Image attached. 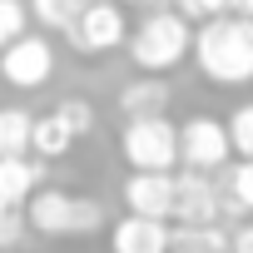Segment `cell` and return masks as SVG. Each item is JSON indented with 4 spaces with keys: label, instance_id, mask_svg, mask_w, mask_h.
<instances>
[{
    "label": "cell",
    "instance_id": "cell-1",
    "mask_svg": "<svg viewBox=\"0 0 253 253\" xmlns=\"http://www.w3.org/2000/svg\"><path fill=\"white\" fill-rule=\"evenodd\" d=\"M194 60L213 84H248L253 80V20L218 15L194 30Z\"/></svg>",
    "mask_w": 253,
    "mask_h": 253
},
{
    "label": "cell",
    "instance_id": "cell-2",
    "mask_svg": "<svg viewBox=\"0 0 253 253\" xmlns=\"http://www.w3.org/2000/svg\"><path fill=\"white\" fill-rule=\"evenodd\" d=\"M129 60L139 75H164L174 70L184 55H194V25L179 10H149L134 30H129Z\"/></svg>",
    "mask_w": 253,
    "mask_h": 253
},
{
    "label": "cell",
    "instance_id": "cell-3",
    "mask_svg": "<svg viewBox=\"0 0 253 253\" xmlns=\"http://www.w3.org/2000/svg\"><path fill=\"white\" fill-rule=\"evenodd\" d=\"M25 218L45 238H89L104 228V204L84 194H65V189H35L25 204Z\"/></svg>",
    "mask_w": 253,
    "mask_h": 253
},
{
    "label": "cell",
    "instance_id": "cell-4",
    "mask_svg": "<svg viewBox=\"0 0 253 253\" xmlns=\"http://www.w3.org/2000/svg\"><path fill=\"white\" fill-rule=\"evenodd\" d=\"M119 149H124L134 174H174V164H179V124H169L164 114L129 119L124 134H119Z\"/></svg>",
    "mask_w": 253,
    "mask_h": 253
},
{
    "label": "cell",
    "instance_id": "cell-5",
    "mask_svg": "<svg viewBox=\"0 0 253 253\" xmlns=\"http://www.w3.org/2000/svg\"><path fill=\"white\" fill-rule=\"evenodd\" d=\"M89 129H94V109H89L84 99H60L50 114H40V119H35L30 149H35L40 159H60V154H70V149H75V139H84Z\"/></svg>",
    "mask_w": 253,
    "mask_h": 253
},
{
    "label": "cell",
    "instance_id": "cell-6",
    "mask_svg": "<svg viewBox=\"0 0 253 253\" xmlns=\"http://www.w3.org/2000/svg\"><path fill=\"white\" fill-rule=\"evenodd\" d=\"M65 40L80 55H109V50H119L129 40V20H124V10L114 0H89V5L75 15V25L65 30Z\"/></svg>",
    "mask_w": 253,
    "mask_h": 253
},
{
    "label": "cell",
    "instance_id": "cell-7",
    "mask_svg": "<svg viewBox=\"0 0 253 253\" xmlns=\"http://www.w3.org/2000/svg\"><path fill=\"white\" fill-rule=\"evenodd\" d=\"M233 154L228 144V129H223V119H209V114H194L179 124V164L194 169V174H213L223 169Z\"/></svg>",
    "mask_w": 253,
    "mask_h": 253
},
{
    "label": "cell",
    "instance_id": "cell-8",
    "mask_svg": "<svg viewBox=\"0 0 253 253\" xmlns=\"http://www.w3.org/2000/svg\"><path fill=\"white\" fill-rule=\"evenodd\" d=\"M0 75H5V84H15V89H40V84H50V75H55V50H50V40H45V35H20L15 45H5V50H0Z\"/></svg>",
    "mask_w": 253,
    "mask_h": 253
},
{
    "label": "cell",
    "instance_id": "cell-9",
    "mask_svg": "<svg viewBox=\"0 0 253 253\" xmlns=\"http://www.w3.org/2000/svg\"><path fill=\"white\" fill-rule=\"evenodd\" d=\"M223 213V194L209 174H174V223H218Z\"/></svg>",
    "mask_w": 253,
    "mask_h": 253
},
{
    "label": "cell",
    "instance_id": "cell-10",
    "mask_svg": "<svg viewBox=\"0 0 253 253\" xmlns=\"http://www.w3.org/2000/svg\"><path fill=\"white\" fill-rule=\"evenodd\" d=\"M124 204L139 218H174V174H129L124 179Z\"/></svg>",
    "mask_w": 253,
    "mask_h": 253
},
{
    "label": "cell",
    "instance_id": "cell-11",
    "mask_svg": "<svg viewBox=\"0 0 253 253\" xmlns=\"http://www.w3.org/2000/svg\"><path fill=\"white\" fill-rule=\"evenodd\" d=\"M109 248H114V253H169V223L124 213V218L109 228Z\"/></svg>",
    "mask_w": 253,
    "mask_h": 253
},
{
    "label": "cell",
    "instance_id": "cell-12",
    "mask_svg": "<svg viewBox=\"0 0 253 253\" xmlns=\"http://www.w3.org/2000/svg\"><path fill=\"white\" fill-rule=\"evenodd\" d=\"M119 109H124V119H154L169 109V84L159 75H139L119 89Z\"/></svg>",
    "mask_w": 253,
    "mask_h": 253
},
{
    "label": "cell",
    "instance_id": "cell-13",
    "mask_svg": "<svg viewBox=\"0 0 253 253\" xmlns=\"http://www.w3.org/2000/svg\"><path fill=\"white\" fill-rule=\"evenodd\" d=\"M228 233L218 223H179L169 228V253H228Z\"/></svg>",
    "mask_w": 253,
    "mask_h": 253
},
{
    "label": "cell",
    "instance_id": "cell-14",
    "mask_svg": "<svg viewBox=\"0 0 253 253\" xmlns=\"http://www.w3.org/2000/svg\"><path fill=\"white\" fill-rule=\"evenodd\" d=\"M40 184V164L30 159H0V204H10V209H25L30 194Z\"/></svg>",
    "mask_w": 253,
    "mask_h": 253
},
{
    "label": "cell",
    "instance_id": "cell-15",
    "mask_svg": "<svg viewBox=\"0 0 253 253\" xmlns=\"http://www.w3.org/2000/svg\"><path fill=\"white\" fill-rule=\"evenodd\" d=\"M30 134H35L30 109H0V159H25Z\"/></svg>",
    "mask_w": 253,
    "mask_h": 253
},
{
    "label": "cell",
    "instance_id": "cell-16",
    "mask_svg": "<svg viewBox=\"0 0 253 253\" xmlns=\"http://www.w3.org/2000/svg\"><path fill=\"white\" fill-rule=\"evenodd\" d=\"M218 194H223L228 213H253V159H238L228 169V179L218 184Z\"/></svg>",
    "mask_w": 253,
    "mask_h": 253
},
{
    "label": "cell",
    "instance_id": "cell-17",
    "mask_svg": "<svg viewBox=\"0 0 253 253\" xmlns=\"http://www.w3.org/2000/svg\"><path fill=\"white\" fill-rule=\"evenodd\" d=\"M84 5H89V0H30V15L40 25H50V30H70Z\"/></svg>",
    "mask_w": 253,
    "mask_h": 253
},
{
    "label": "cell",
    "instance_id": "cell-18",
    "mask_svg": "<svg viewBox=\"0 0 253 253\" xmlns=\"http://www.w3.org/2000/svg\"><path fill=\"white\" fill-rule=\"evenodd\" d=\"M228 144H233V154L238 159H253V104H238L233 114H228Z\"/></svg>",
    "mask_w": 253,
    "mask_h": 253
},
{
    "label": "cell",
    "instance_id": "cell-19",
    "mask_svg": "<svg viewBox=\"0 0 253 253\" xmlns=\"http://www.w3.org/2000/svg\"><path fill=\"white\" fill-rule=\"evenodd\" d=\"M25 15H30L25 0H0V50L25 35Z\"/></svg>",
    "mask_w": 253,
    "mask_h": 253
},
{
    "label": "cell",
    "instance_id": "cell-20",
    "mask_svg": "<svg viewBox=\"0 0 253 253\" xmlns=\"http://www.w3.org/2000/svg\"><path fill=\"white\" fill-rule=\"evenodd\" d=\"M174 10L194 25H204V20H218V15H228V0H174Z\"/></svg>",
    "mask_w": 253,
    "mask_h": 253
},
{
    "label": "cell",
    "instance_id": "cell-21",
    "mask_svg": "<svg viewBox=\"0 0 253 253\" xmlns=\"http://www.w3.org/2000/svg\"><path fill=\"white\" fill-rule=\"evenodd\" d=\"M20 238H25V209L0 204V248H15Z\"/></svg>",
    "mask_w": 253,
    "mask_h": 253
},
{
    "label": "cell",
    "instance_id": "cell-22",
    "mask_svg": "<svg viewBox=\"0 0 253 253\" xmlns=\"http://www.w3.org/2000/svg\"><path fill=\"white\" fill-rule=\"evenodd\" d=\"M228 253H253V223H243V228L233 233V243H228Z\"/></svg>",
    "mask_w": 253,
    "mask_h": 253
},
{
    "label": "cell",
    "instance_id": "cell-23",
    "mask_svg": "<svg viewBox=\"0 0 253 253\" xmlns=\"http://www.w3.org/2000/svg\"><path fill=\"white\" fill-rule=\"evenodd\" d=\"M228 15H243V20H253V0H228Z\"/></svg>",
    "mask_w": 253,
    "mask_h": 253
},
{
    "label": "cell",
    "instance_id": "cell-24",
    "mask_svg": "<svg viewBox=\"0 0 253 253\" xmlns=\"http://www.w3.org/2000/svg\"><path fill=\"white\" fill-rule=\"evenodd\" d=\"M129 5H134V10H144V15H149V10H169V0H129Z\"/></svg>",
    "mask_w": 253,
    "mask_h": 253
}]
</instances>
